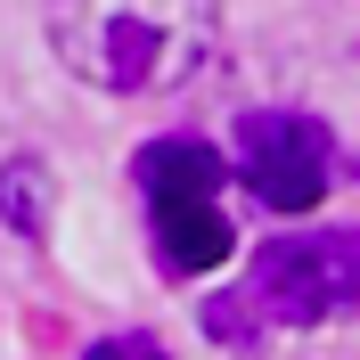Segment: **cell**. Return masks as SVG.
Wrapping results in <instances>:
<instances>
[{"instance_id": "1", "label": "cell", "mask_w": 360, "mask_h": 360, "mask_svg": "<svg viewBox=\"0 0 360 360\" xmlns=\"http://www.w3.org/2000/svg\"><path fill=\"white\" fill-rule=\"evenodd\" d=\"M49 33L74 58V74L107 90H164L205 49V17H156V8H66Z\"/></svg>"}, {"instance_id": "2", "label": "cell", "mask_w": 360, "mask_h": 360, "mask_svg": "<svg viewBox=\"0 0 360 360\" xmlns=\"http://www.w3.org/2000/svg\"><path fill=\"white\" fill-rule=\"evenodd\" d=\"M139 188H148V213H156V254L172 278H197V270L229 262V213L221 197V172L229 164L205 148V139H148L139 148Z\"/></svg>"}, {"instance_id": "3", "label": "cell", "mask_w": 360, "mask_h": 360, "mask_svg": "<svg viewBox=\"0 0 360 360\" xmlns=\"http://www.w3.org/2000/svg\"><path fill=\"white\" fill-rule=\"evenodd\" d=\"M246 303L262 328H319L336 311H360V229L270 238L246 278Z\"/></svg>"}, {"instance_id": "4", "label": "cell", "mask_w": 360, "mask_h": 360, "mask_svg": "<svg viewBox=\"0 0 360 360\" xmlns=\"http://www.w3.org/2000/svg\"><path fill=\"white\" fill-rule=\"evenodd\" d=\"M328 164H336V148H328V131H319L311 115L270 107V115L238 123V172H246V188L270 213H311L328 197Z\"/></svg>"}, {"instance_id": "5", "label": "cell", "mask_w": 360, "mask_h": 360, "mask_svg": "<svg viewBox=\"0 0 360 360\" xmlns=\"http://www.w3.org/2000/svg\"><path fill=\"white\" fill-rule=\"evenodd\" d=\"M0 221L17 229V238H41V229H49V172L33 156L0 164Z\"/></svg>"}, {"instance_id": "6", "label": "cell", "mask_w": 360, "mask_h": 360, "mask_svg": "<svg viewBox=\"0 0 360 360\" xmlns=\"http://www.w3.org/2000/svg\"><path fill=\"white\" fill-rule=\"evenodd\" d=\"M82 360H164V344L148 336V328H131V336H107V344H90Z\"/></svg>"}]
</instances>
